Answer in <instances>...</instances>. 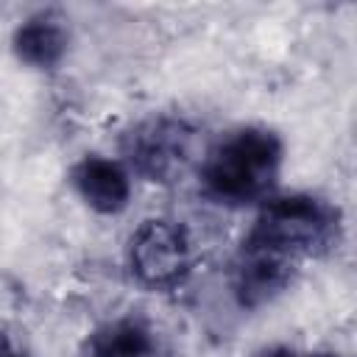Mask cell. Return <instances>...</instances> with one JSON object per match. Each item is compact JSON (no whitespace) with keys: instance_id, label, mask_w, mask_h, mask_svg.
<instances>
[{"instance_id":"cell-1","label":"cell","mask_w":357,"mask_h":357,"mask_svg":"<svg viewBox=\"0 0 357 357\" xmlns=\"http://www.w3.org/2000/svg\"><path fill=\"white\" fill-rule=\"evenodd\" d=\"M282 139L268 128H240L220 139L204 162V184L220 204L262 201L282 170Z\"/></svg>"},{"instance_id":"cell-2","label":"cell","mask_w":357,"mask_h":357,"mask_svg":"<svg viewBox=\"0 0 357 357\" xmlns=\"http://www.w3.org/2000/svg\"><path fill=\"white\" fill-rule=\"evenodd\" d=\"M248 240L262 243L287 257H315L337 245L340 212L315 195H282L265 201Z\"/></svg>"},{"instance_id":"cell-3","label":"cell","mask_w":357,"mask_h":357,"mask_svg":"<svg viewBox=\"0 0 357 357\" xmlns=\"http://www.w3.org/2000/svg\"><path fill=\"white\" fill-rule=\"evenodd\" d=\"M128 265L139 284L151 290H173L192 271V243L184 226L151 218L128 243Z\"/></svg>"},{"instance_id":"cell-4","label":"cell","mask_w":357,"mask_h":357,"mask_svg":"<svg viewBox=\"0 0 357 357\" xmlns=\"http://www.w3.org/2000/svg\"><path fill=\"white\" fill-rule=\"evenodd\" d=\"M123 151L139 176L167 184L178 178L190 162L192 128L173 117H153L126 134Z\"/></svg>"},{"instance_id":"cell-5","label":"cell","mask_w":357,"mask_h":357,"mask_svg":"<svg viewBox=\"0 0 357 357\" xmlns=\"http://www.w3.org/2000/svg\"><path fill=\"white\" fill-rule=\"evenodd\" d=\"M293 279V257L273 251L262 243L243 240V251L234 268V290L245 307H259L279 296Z\"/></svg>"},{"instance_id":"cell-6","label":"cell","mask_w":357,"mask_h":357,"mask_svg":"<svg viewBox=\"0 0 357 357\" xmlns=\"http://www.w3.org/2000/svg\"><path fill=\"white\" fill-rule=\"evenodd\" d=\"M73 187L81 195V201L100 212V215H117L126 209L131 198V178L128 170L106 156H84L73 167Z\"/></svg>"},{"instance_id":"cell-7","label":"cell","mask_w":357,"mask_h":357,"mask_svg":"<svg viewBox=\"0 0 357 357\" xmlns=\"http://www.w3.org/2000/svg\"><path fill=\"white\" fill-rule=\"evenodd\" d=\"M67 42L70 39H67L61 20H56L50 14H39V17L25 20L22 25H17V31L11 36V50L28 67L53 70L64 59Z\"/></svg>"},{"instance_id":"cell-8","label":"cell","mask_w":357,"mask_h":357,"mask_svg":"<svg viewBox=\"0 0 357 357\" xmlns=\"http://www.w3.org/2000/svg\"><path fill=\"white\" fill-rule=\"evenodd\" d=\"M156 335L139 318L106 321L84 343V357H156Z\"/></svg>"},{"instance_id":"cell-9","label":"cell","mask_w":357,"mask_h":357,"mask_svg":"<svg viewBox=\"0 0 357 357\" xmlns=\"http://www.w3.org/2000/svg\"><path fill=\"white\" fill-rule=\"evenodd\" d=\"M257 357H337V354H298L293 349H271V351H262Z\"/></svg>"},{"instance_id":"cell-10","label":"cell","mask_w":357,"mask_h":357,"mask_svg":"<svg viewBox=\"0 0 357 357\" xmlns=\"http://www.w3.org/2000/svg\"><path fill=\"white\" fill-rule=\"evenodd\" d=\"M0 357H25L22 351H17L6 337H0Z\"/></svg>"}]
</instances>
